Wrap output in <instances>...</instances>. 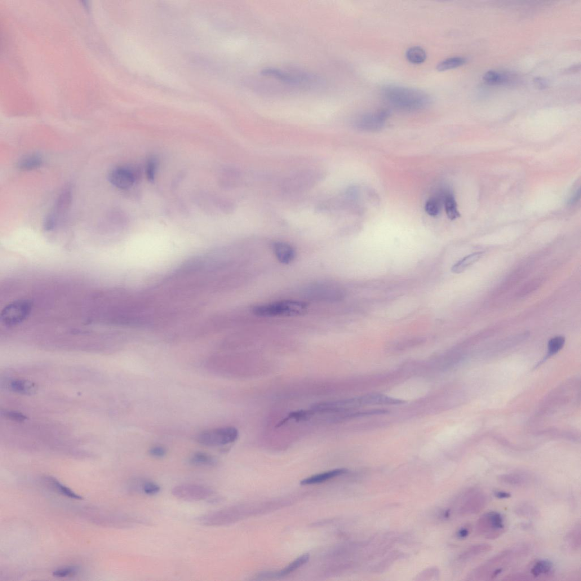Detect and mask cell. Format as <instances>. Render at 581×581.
<instances>
[{
  "label": "cell",
  "instance_id": "cell-9",
  "mask_svg": "<svg viewBox=\"0 0 581 581\" xmlns=\"http://www.w3.org/2000/svg\"><path fill=\"white\" fill-rule=\"evenodd\" d=\"M136 176L129 169L119 168L115 169L109 175V180L115 187L120 189H128L134 185Z\"/></svg>",
  "mask_w": 581,
  "mask_h": 581
},
{
  "label": "cell",
  "instance_id": "cell-28",
  "mask_svg": "<svg viewBox=\"0 0 581 581\" xmlns=\"http://www.w3.org/2000/svg\"><path fill=\"white\" fill-rule=\"evenodd\" d=\"M565 341L564 337L561 336L554 337L550 340L548 344V353L544 360L559 352L564 347Z\"/></svg>",
  "mask_w": 581,
  "mask_h": 581
},
{
  "label": "cell",
  "instance_id": "cell-35",
  "mask_svg": "<svg viewBox=\"0 0 581 581\" xmlns=\"http://www.w3.org/2000/svg\"><path fill=\"white\" fill-rule=\"evenodd\" d=\"M6 416L9 419L17 421H23L27 419L25 416L16 411H7L6 413Z\"/></svg>",
  "mask_w": 581,
  "mask_h": 581
},
{
  "label": "cell",
  "instance_id": "cell-23",
  "mask_svg": "<svg viewBox=\"0 0 581 581\" xmlns=\"http://www.w3.org/2000/svg\"><path fill=\"white\" fill-rule=\"evenodd\" d=\"M13 392L21 394H33L36 391V385L27 380H15L11 384Z\"/></svg>",
  "mask_w": 581,
  "mask_h": 581
},
{
  "label": "cell",
  "instance_id": "cell-14",
  "mask_svg": "<svg viewBox=\"0 0 581 581\" xmlns=\"http://www.w3.org/2000/svg\"><path fill=\"white\" fill-rule=\"evenodd\" d=\"M444 190L440 191L435 196L430 197L426 202L425 210L429 215L436 217L440 215L442 206H443Z\"/></svg>",
  "mask_w": 581,
  "mask_h": 581
},
{
  "label": "cell",
  "instance_id": "cell-2",
  "mask_svg": "<svg viewBox=\"0 0 581 581\" xmlns=\"http://www.w3.org/2000/svg\"><path fill=\"white\" fill-rule=\"evenodd\" d=\"M526 545H518L496 554L480 566L474 569L469 576L470 580H492L500 575L513 560L523 556L529 551Z\"/></svg>",
  "mask_w": 581,
  "mask_h": 581
},
{
  "label": "cell",
  "instance_id": "cell-3",
  "mask_svg": "<svg viewBox=\"0 0 581 581\" xmlns=\"http://www.w3.org/2000/svg\"><path fill=\"white\" fill-rule=\"evenodd\" d=\"M307 309V304L302 301L287 300L256 306L253 312L264 317L295 316L304 314Z\"/></svg>",
  "mask_w": 581,
  "mask_h": 581
},
{
  "label": "cell",
  "instance_id": "cell-30",
  "mask_svg": "<svg viewBox=\"0 0 581 581\" xmlns=\"http://www.w3.org/2000/svg\"><path fill=\"white\" fill-rule=\"evenodd\" d=\"M160 490V486L156 482L143 480L141 488L142 493L149 495H153L158 494Z\"/></svg>",
  "mask_w": 581,
  "mask_h": 581
},
{
  "label": "cell",
  "instance_id": "cell-37",
  "mask_svg": "<svg viewBox=\"0 0 581 581\" xmlns=\"http://www.w3.org/2000/svg\"><path fill=\"white\" fill-rule=\"evenodd\" d=\"M580 197V189L579 188L578 190L576 191L575 193L573 194V196L570 198L569 200L570 205H573L576 203H577L579 200Z\"/></svg>",
  "mask_w": 581,
  "mask_h": 581
},
{
  "label": "cell",
  "instance_id": "cell-32",
  "mask_svg": "<svg viewBox=\"0 0 581 581\" xmlns=\"http://www.w3.org/2000/svg\"><path fill=\"white\" fill-rule=\"evenodd\" d=\"M516 513L518 515L529 517L536 516L537 512H536V509L532 507L531 505L525 504L518 506L516 509Z\"/></svg>",
  "mask_w": 581,
  "mask_h": 581
},
{
  "label": "cell",
  "instance_id": "cell-4",
  "mask_svg": "<svg viewBox=\"0 0 581 581\" xmlns=\"http://www.w3.org/2000/svg\"><path fill=\"white\" fill-rule=\"evenodd\" d=\"M238 432L234 427H222L206 430L198 434L197 442L204 446L217 447L230 444L237 441Z\"/></svg>",
  "mask_w": 581,
  "mask_h": 581
},
{
  "label": "cell",
  "instance_id": "cell-17",
  "mask_svg": "<svg viewBox=\"0 0 581 581\" xmlns=\"http://www.w3.org/2000/svg\"><path fill=\"white\" fill-rule=\"evenodd\" d=\"M46 481L53 490H54L57 493L62 495L66 496V497L70 499L77 500L82 499L81 496L75 493V492L72 489H70L69 487L62 484V483L58 480H57L55 478L48 477L46 478Z\"/></svg>",
  "mask_w": 581,
  "mask_h": 581
},
{
  "label": "cell",
  "instance_id": "cell-12",
  "mask_svg": "<svg viewBox=\"0 0 581 581\" xmlns=\"http://www.w3.org/2000/svg\"><path fill=\"white\" fill-rule=\"evenodd\" d=\"M273 250L278 260L283 264H289L296 257L294 247L289 243L284 242H276L273 243Z\"/></svg>",
  "mask_w": 581,
  "mask_h": 581
},
{
  "label": "cell",
  "instance_id": "cell-24",
  "mask_svg": "<svg viewBox=\"0 0 581 581\" xmlns=\"http://www.w3.org/2000/svg\"><path fill=\"white\" fill-rule=\"evenodd\" d=\"M466 63V59L462 57H452L442 61L437 66L438 71L442 72L459 67Z\"/></svg>",
  "mask_w": 581,
  "mask_h": 581
},
{
  "label": "cell",
  "instance_id": "cell-1",
  "mask_svg": "<svg viewBox=\"0 0 581 581\" xmlns=\"http://www.w3.org/2000/svg\"><path fill=\"white\" fill-rule=\"evenodd\" d=\"M383 95L393 107L403 112H417L428 108L432 103L431 97L427 93L405 87H386Z\"/></svg>",
  "mask_w": 581,
  "mask_h": 581
},
{
  "label": "cell",
  "instance_id": "cell-5",
  "mask_svg": "<svg viewBox=\"0 0 581 581\" xmlns=\"http://www.w3.org/2000/svg\"><path fill=\"white\" fill-rule=\"evenodd\" d=\"M503 516L500 513L491 512L482 515L477 521L476 530L478 535L487 539L494 540L502 535L505 530Z\"/></svg>",
  "mask_w": 581,
  "mask_h": 581
},
{
  "label": "cell",
  "instance_id": "cell-33",
  "mask_svg": "<svg viewBox=\"0 0 581 581\" xmlns=\"http://www.w3.org/2000/svg\"><path fill=\"white\" fill-rule=\"evenodd\" d=\"M157 163L154 158L150 159L146 167V175L150 181H153L156 175Z\"/></svg>",
  "mask_w": 581,
  "mask_h": 581
},
{
  "label": "cell",
  "instance_id": "cell-36",
  "mask_svg": "<svg viewBox=\"0 0 581 581\" xmlns=\"http://www.w3.org/2000/svg\"><path fill=\"white\" fill-rule=\"evenodd\" d=\"M534 83L536 88L539 90H545L548 87V82L545 78L543 77H536L534 79Z\"/></svg>",
  "mask_w": 581,
  "mask_h": 581
},
{
  "label": "cell",
  "instance_id": "cell-31",
  "mask_svg": "<svg viewBox=\"0 0 581 581\" xmlns=\"http://www.w3.org/2000/svg\"><path fill=\"white\" fill-rule=\"evenodd\" d=\"M78 567L74 566H68L61 568L57 569L53 571V575L55 577L65 578L76 575L78 571Z\"/></svg>",
  "mask_w": 581,
  "mask_h": 581
},
{
  "label": "cell",
  "instance_id": "cell-8",
  "mask_svg": "<svg viewBox=\"0 0 581 581\" xmlns=\"http://www.w3.org/2000/svg\"><path fill=\"white\" fill-rule=\"evenodd\" d=\"M172 493L177 499L193 502L210 498L214 494V491L205 486L185 483L175 486Z\"/></svg>",
  "mask_w": 581,
  "mask_h": 581
},
{
  "label": "cell",
  "instance_id": "cell-21",
  "mask_svg": "<svg viewBox=\"0 0 581 581\" xmlns=\"http://www.w3.org/2000/svg\"><path fill=\"white\" fill-rule=\"evenodd\" d=\"M406 57L410 63L414 64L423 63L427 59V54L423 48L414 46L409 48L406 52Z\"/></svg>",
  "mask_w": 581,
  "mask_h": 581
},
{
  "label": "cell",
  "instance_id": "cell-16",
  "mask_svg": "<svg viewBox=\"0 0 581 581\" xmlns=\"http://www.w3.org/2000/svg\"><path fill=\"white\" fill-rule=\"evenodd\" d=\"M443 205L445 206L446 214L451 220H454L460 216L454 194L450 190H444Z\"/></svg>",
  "mask_w": 581,
  "mask_h": 581
},
{
  "label": "cell",
  "instance_id": "cell-7",
  "mask_svg": "<svg viewBox=\"0 0 581 581\" xmlns=\"http://www.w3.org/2000/svg\"><path fill=\"white\" fill-rule=\"evenodd\" d=\"M389 114V111L385 109L362 114L355 119L354 125L362 131H379L384 126Z\"/></svg>",
  "mask_w": 581,
  "mask_h": 581
},
{
  "label": "cell",
  "instance_id": "cell-34",
  "mask_svg": "<svg viewBox=\"0 0 581 581\" xmlns=\"http://www.w3.org/2000/svg\"><path fill=\"white\" fill-rule=\"evenodd\" d=\"M149 454L153 458H162L166 455L167 450L165 447L162 446H154L150 448Z\"/></svg>",
  "mask_w": 581,
  "mask_h": 581
},
{
  "label": "cell",
  "instance_id": "cell-26",
  "mask_svg": "<svg viewBox=\"0 0 581 581\" xmlns=\"http://www.w3.org/2000/svg\"><path fill=\"white\" fill-rule=\"evenodd\" d=\"M309 559V554H303V555L301 556L298 558H296L295 560H294L293 562H292L291 564L286 566L285 568H284L281 571H279L278 574L279 575L283 576L287 575L292 573V572L294 571L296 569H299V567L306 564V563L308 561Z\"/></svg>",
  "mask_w": 581,
  "mask_h": 581
},
{
  "label": "cell",
  "instance_id": "cell-11",
  "mask_svg": "<svg viewBox=\"0 0 581 581\" xmlns=\"http://www.w3.org/2000/svg\"><path fill=\"white\" fill-rule=\"evenodd\" d=\"M486 498L480 490L473 489L469 491L466 501L462 508V513L465 514H476L485 508Z\"/></svg>",
  "mask_w": 581,
  "mask_h": 581
},
{
  "label": "cell",
  "instance_id": "cell-10",
  "mask_svg": "<svg viewBox=\"0 0 581 581\" xmlns=\"http://www.w3.org/2000/svg\"><path fill=\"white\" fill-rule=\"evenodd\" d=\"M71 202V192L66 190L61 194L56 204L54 212L47 217L44 224V227L48 230L54 229L57 222L59 215L63 214L68 209Z\"/></svg>",
  "mask_w": 581,
  "mask_h": 581
},
{
  "label": "cell",
  "instance_id": "cell-39",
  "mask_svg": "<svg viewBox=\"0 0 581 581\" xmlns=\"http://www.w3.org/2000/svg\"><path fill=\"white\" fill-rule=\"evenodd\" d=\"M469 534V529L468 527H464L459 531L458 536L460 538H465L467 537Z\"/></svg>",
  "mask_w": 581,
  "mask_h": 581
},
{
  "label": "cell",
  "instance_id": "cell-22",
  "mask_svg": "<svg viewBox=\"0 0 581 581\" xmlns=\"http://www.w3.org/2000/svg\"><path fill=\"white\" fill-rule=\"evenodd\" d=\"M580 525H576L567 534L566 542L567 546L573 551H578L580 548Z\"/></svg>",
  "mask_w": 581,
  "mask_h": 581
},
{
  "label": "cell",
  "instance_id": "cell-13",
  "mask_svg": "<svg viewBox=\"0 0 581 581\" xmlns=\"http://www.w3.org/2000/svg\"><path fill=\"white\" fill-rule=\"evenodd\" d=\"M498 480L505 485L521 486L529 484L532 480L531 474L525 472H513L501 474Z\"/></svg>",
  "mask_w": 581,
  "mask_h": 581
},
{
  "label": "cell",
  "instance_id": "cell-27",
  "mask_svg": "<svg viewBox=\"0 0 581 581\" xmlns=\"http://www.w3.org/2000/svg\"><path fill=\"white\" fill-rule=\"evenodd\" d=\"M42 163L41 157L37 155H32L22 159L19 163V168L21 170H32L41 167Z\"/></svg>",
  "mask_w": 581,
  "mask_h": 581
},
{
  "label": "cell",
  "instance_id": "cell-20",
  "mask_svg": "<svg viewBox=\"0 0 581 581\" xmlns=\"http://www.w3.org/2000/svg\"><path fill=\"white\" fill-rule=\"evenodd\" d=\"M552 568L553 564L551 561L547 560H540L536 561L532 566L530 573L532 577L539 578L540 576L549 575L551 573Z\"/></svg>",
  "mask_w": 581,
  "mask_h": 581
},
{
  "label": "cell",
  "instance_id": "cell-18",
  "mask_svg": "<svg viewBox=\"0 0 581 581\" xmlns=\"http://www.w3.org/2000/svg\"><path fill=\"white\" fill-rule=\"evenodd\" d=\"M190 463L195 466L212 467L216 466L217 461L214 456L210 454L197 452L190 457Z\"/></svg>",
  "mask_w": 581,
  "mask_h": 581
},
{
  "label": "cell",
  "instance_id": "cell-19",
  "mask_svg": "<svg viewBox=\"0 0 581 581\" xmlns=\"http://www.w3.org/2000/svg\"><path fill=\"white\" fill-rule=\"evenodd\" d=\"M483 252H476L469 255L456 263L451 269L452 273H462L473 264L476 263L483 256Z\"/></svg>",
  "mask_w": 581,
  "mask_h": 581
},
{
  "label": "cell",
  "instance_id": "cell-6",
  "mask_svg": "<svg viewBox=\"0 0 581 581\" xmlns=\"http://www.w3.org/2000/svg\"><path fill=\"white\" fill-rule=\"evenodd\" d=\"M263 76L272 77L291 86L309 85L317 81V78L308 73L290 72L280 69L268 67L262 70Z\"/></svg>",
  "mask_w": 581,
  "mask_h": 581
},
{
  "label": "cell",
  "instance_id": "cell-29",
  "mask_svg": "<svg viewBox=\"0 0 581 581\" xmlns=\"http://www.w3.org/2000/svg\"><path fill=\"white\" fill-rule=\"evenodd\" d=\"M507 77L495 71L490 70L483 76V81L489 85H498L507 81Z\"/></svg>",
  "mask_w": 581,
  "mask_h": 581
},
{
  "label": "cell",
  "instance_id": "cell-38",
  "mask_svg": "<svg viewBox=\"0 0 581 581\" xmlns=\"http://www.w3.org/2000/svg\"><path fill=\"white\" fill-rule=\"evenodd\" d=\"M494 495L499 499H507L511 496V494L508 493L507 491H495Z\"/></svg>",
  "mask_w": 581,
  "mask_h": 581
},
{
  "label": "cell",
  "instance_id": "cell-25",
  "mask_svg": "<svg viewBox=\"0 0 581 581\" xmlns=\"http://www.w3.org/2000/svg\"><path fill=\"white\" fill-rule=\"evenodd\" d=\"M491 550L489 544H480L473 545L469 548L462 555L463 560H469L471 558L481 555V554L489 552Z\"/></svg>",
  "mask_w": 581,
  "mask_h": 581
},
{
  "label": "cell",
  "instance_id": "cell-15",
  "mask_svg": "<svg viewBox=\"0 0 581 581\" xmlns=\"http://www.w3.org/2000/svg\"><path fill=\"white\" fill-rule=\"evenodd\" d=\"M347 472V469H337L326 472L325 473L316 474L311 477L304 479L301 481L300 484L301 485H307L316 484V483H320L330 480L333 478L341 475Z\"/></svg>",
  "mask_w": 581,
  "mask_h": 581
}]
</instances>
